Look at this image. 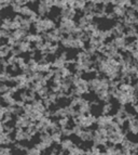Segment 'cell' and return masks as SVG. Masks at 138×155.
Returning <instances> with one entry per match:
<instances>
[{
    "label": "cell",
    "instance_id": "obj_1",
    "mask_svg": "<svg viewBox=\"0 0 138 155\" xmlns=\"http://www.w3.org/2000/svg\"><path fill=\"white\" fill-rule=\"evenodd\" d=\"M37 23L40 24V26L44 31V33H45V31H52L55 28H57L55 22L50 18H41Z\"/></svg>",
    "mask_w": 138,
    "mask_h": 155
},
{
    "label": "cell",
    "instance_id": "obj_2",
    "mask_svg": "<svg viewBox=\"0 0 138 155\" xmlns=\"http://www.w3.org/2000/svg\"><path fill=\"white\" fill-rule=\"evenodd\" d=\"M51 11H52V8H50L49 5L44 2L43 0H41L38 5V10H37L39 15H40L41 18H43V16H45L46 14H49Z\"/></svg>",
    "mask_w": 138,
    "mask_h": 155
},
{
    "label": "cell",
    "instance_id": "obj_3",
    "mask_svg": "<svg viewBox=\"0 0 138 155\" xmlns=\"http://www.w3.org/2000/svg\"><path fill=\"white\" fill-rule=\"evenodd\" d=\"M59 14H61V18H71V20H74V18L77 14V10L72 7H68V8L61 10Z\"/></svg>",
    "mask_w": 138,
    "mask_h": 155
},
{
    "label": "cell",
    "instance_id": "obj_4",
    "mask_svg": "<svg viewBox=\"0 0 138 155\" xmlns=\"http://www.w3.org/2000/svg\"><path fill=\"white\" fill-rule=\"evenodd\" d=\"M112 12L114 13L118 18H124L126 16L127 9L122 7V5H115V7H112Z\"/></svg>",
    "mask_w": 138,
    "mask_h": 155
},
{
    "label": "cell",
    "instance_id": "obj_5",
    "mask_svg": "<svg viewBox=\"0 0 138 155\" xmlns=\"http://www.w3.org/2000/svg\"><path fill=\"white\" fill-rule=\"evenodd\" d=\"M113 42H114V46L118 48L119 50H124L125 49L126 45H127V42H126V37L125 35L124 36H120V37H117V38L113 39Z\"/></svg>",
    "mask_w": 138,
    "mask_h": 155
},
{
    "label": "cell",
    "instance_id": "obj_6",
    "mask_svg": "<svg viewBox=\"0 0 138 155\" xmlns=\"http://www.w3.org/2000/svg\"><path fill=\"white\" fill-rule=\"evenodd\" d=\"M15 48H17L22 53H25V52H28L31 50V45H30V42L27 41V40H22V41L18 42V45Z\"/></svg>",
    "mask_w": 138,
    "mask_h": 155
},
{
    "label": "cell",
    "instance_id": "obj_7",
    "mask_svg": "<svg viewBox=\"0 0 138 155\" xmlns=\"http://www.w3.org/2000/svg\"><path fill=\"white\" fill-rule=\"evenodd\" d=\"M20 24H22V27H20V28L24 29L25 31H28L29 29H30L33 22L30 21L29 18H24L23 20H22V22H20Z\"/></svg>",
    "mask_w": 138,
    "mask_h": 155
},
{
    "label": "cell",
    "instance_id": "obj_8",
    "mask_svg": "<svg viewBox=\"0 0 138 155\" xmlns=\"http://www.w3.org/2000/svg\"><path fill=\"white\" fill-rule=\"evenodd\" d=\"M33 12V10L30 7H28V5H23V7H22V11H20V15L24 16V18H30Z\"/></svg>",
    "mask_w": 138,
    "mask_h": 155
},
{
    "label": "cell",
    "instance_id": "obj_9",
    "mask_svg": "<svg viewBox=\"0 0 138 155\" xmlns=\"http://www.w3.org/2000/svg\"><path fill=\"white\" fill-rule=\"evenodd\" d=\"M61 149H63V150H67V151H70L72 147H74V143H72V141L71 140H69V139L63 140V141L61 142Z\"/></svg>",
    "mask_w": 138,
    "mask_h": 155
},
{
    "label": "cell",
    "instance_id": "obj_10",
    "mask_svg": "<svg viewBox=\"0 0 138 155\" xmlns=\"http://www.w3.org/2000/svg\"><path fill=\"white\" fill-rule=\"evenodd\" d=\"M87 3L83 2V1H79V0H74V8L78 11H83L84 8L86 7Z\"/></svg>",
    "mask_w": 138,
    "mask_h": 155
},
{
    "label": "cell",
    "instance_id": "obj_11",
    "mask_svg": "<svg viewBox=\"0 0 138 155\" xmlns=\"http://www.w3.org/2000/svg\"><path fill=\"white\" fill-rule=\"evenodd\" d=\"M0 36H1V39H9L12 36V33H11V31H8V29L1 28V31H0Z\"/></svg>",
    "mask_w": 138,
    "mask_h": 155
},
{
    "label": "cell",
    "instance_id": "obj_12",
    "mask_svg": "<svg viewBox=\"0 0 138 155\" xmlns=\"http://www.w3.org/2000/svg\"><path fill=\"white\" fill-rule=\"evenodd\" d=\"M11 8H12V11L14 13H16V14H20V11H22V5H18V3H16L15 1L12 3V5H11Z\"/></svg>",
    "mask_w": 138,
    "mask_h": 155
},
{
    "label": "cell",
    "instance_id": "obj_13",
    "mask_svg": "<svg viewBox=\"0 0 138 155\" xmlns=\"http://www.w3.org/2000/svg\"><path fill=\"white\" fill-rule=\"evenodd\" d=\"M133 5L134 3L132 2V0H121L120 2V5H122V7H124L126 9H130L133 7Z\"/></svg>",
    "mask_w": 138,
    "mask_h": 155
},
{
    "label": "cell",
    "instance_id": "obj_14",
    "mask_svg": "<svg viewBox=\"0 0 138 155\" xmlns=\"http://www.w3.org/2000/svg\"><path fill=\"white\" fill-rule=\"evenodd\" d=\"M10 89H11V87H9L8 85L5 83H3V84H1V86H0V92L2 93H5V92H9L10 91Z\"/></svg>",
    "mask_w": 138,
    "mask_h": 155
},
{
    "label": "cell",
    "instance_id": "obj_15",
    "mask_svg": "<svg viewBox=\"0 0 138 155\" xmlns=\"http://www.w3.org/2000/svg\"><path fill=\"white\" fill-rule=\"evenodd\" d=\"M111 110H112V104L111 103H106L105 105L102 106V112H104V114H108Z\"/></svg>",
    "mask_w": 138,
    "mask_h": 155
},
{
    "label": "cell",
    "instance_id": "obj_16",
    "mask_svg": "<svg viewBox=\"0 0 138 155\" xmlns=\"http://www.w3.org/2000/svg\"><path fill=\"white\" fill-rule=\"evenodd\" d=\"M13 2H14V0H0V5H8L10 7Z\"/></svg>",
    "mask_w": 138,
    "mask_h": 155
},
{
    "label": "cell",
    "instance_id": "obj_17",
    "mask_svg": "<svg viewBox=\"0 0 138 155\" xmlns=\"http://www.w3.org/2000/svg\"><path fill=\"white\" fill-rule=\"evenodd\" d=\"M115 18H117V16H115V14L112 12V11H111V12H108L107 15H106V18H107V20H114Z\"/></svg>",
    "mask_w": 138,
    "mask_h": 155
},
{
    "label": "cell",
    "instance_id": "obj_18",
    "mask_svg": "<svg viewBox=\"0 0 138 155\" xmlns=\"http://www.w3.org/2000/svg\"><path fill=\"white\" fill-rule=\"evenodd\" d=\"M120 2H121V0H110V3H111V5H113V7L120 5Z\"/></svg>",
    "mask_w": 138,
    "mask_h": 155
},
{
    "label": "cell",
    "instance_id": "obj_19",
    "mask_svg": "<svg viewBox=\"0 0 138 155\" xmlns=\"http://www.w3.org/2000/svg\"><path fill=\"white\" fill-rule=\"evenodd\" d=\"M43 1L46 3V5H49L50 8H52V7H54V0H43Z\"/></svg>",
    "mask_w": 138,
    "mask_h": 155
},
{
    "label": "cell",
    "instance_id": "obj_20",
    "mask_svg": "<svg viewBox=\"0 0 138 155\" xmlns=\"http://www.w3.org/2000/svg\"><path fill=\"white\" fill-rule=\"evenodd\" d=\"M92 2L97 5H102V2H104V0H92Z\"/></svg>",
    "mask_w": 138,
    "mask_h": 155
},
{
    "label": "cell",
    "instance_id": "obj_21",
    "mask_svg": "<svg viewBox=\"0 0 138 155\" xmlns=\"http://www.w3.org/2000/svg\"><path fill=\"white\" fill-rule=\"evenodd\" d=\"M110 5H111L110 0H104V2H102V5H105V7H109Z\"/></svg>",
    "mask_w": 138,
    "mask_h": 155
},
{
    "label": "cell",
    "instance_id": "obj_22",
    "mask_svg": "<svg viewBox=\"0 0 138 155\" xmlns=\"http://www.w3.org/2000/svg\"><path fill=\"white\" fill-rule=\"evenodd\" d=\"M28 1H29L30 3H36V2H38V1L40 2L41 0H28Z\"/></svg>",
    "mask_w": 138,
    "mask_h": 155
},
{
    "label": "cell",
    "instance_id": "obj_23",
    "mask_svg": "<svg viewBox=\"0 0 138 155\" xmlns=\"http://www.w3.org/2000/svg\"><path fill=\"white\" fill-rule=\"evenodd\" d=\"M79 1H83V2H85V3H91V2H92V0H79Z\"/></svg>",
    "mask_w": 138,
    "mask_h": 155
},
{
    "label": "cell",
    "instance_id": "obj_24",
    "mask_svg": "<svg viewBox=\"0 0 138 155\" xmlns=\"http://www.w3.org/2000/svg\"><path fill=\"white\" fill-rule=\"evenodd\" d=\"M134 3H135V5H138V0H135V2H134Z\"/></svg>",
    "mask_w": 138,
    "mask_h": 155
}]
</instances>
